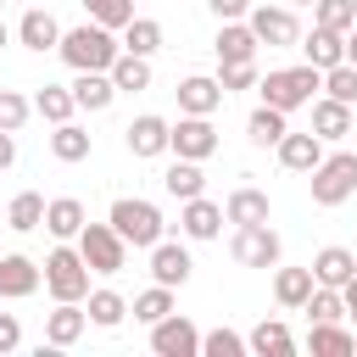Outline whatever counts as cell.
Here are the masks:
<instances>
[{
    "instance_id": "cell-1",
    "label": "cell",
    "mask_w": 357,
    "mask_h": 357,
    "mask_svg": "<svg viewBox=\"0 0 357 357\" xmlns=\"http://www.w3.org/2000/svg\"><path fill=\"white\" fill-rule=\"evenodd\" d=\"M56 50H61V61L73 73H112V61L123 56V39H117V28L84 22V28H67Z\"/></svg>"
},
{
    "instance_id": "cell-2",
    "label": "cell",
    "mask_w": 357,
    "mask_h": 357,
    "mask_svg": "<svg viewBox=\"0 0 357 357\" xmlns=\"http://www.w3.org/2000/svg\"><path fill=\"white\" fill-rule=\"evenodd\" d=\"M257 89H262L268 106L296 112V106H312V89H324V73H318L312 61H301V67H279V73L257 78Z\"/></svg>"
},
{
    "instance_id": "cell-3",
    "label": "cell",
    "mask_w": 357,
    "mask_h": 357,
    "mask_svg": "<svg viewBox=\"0 0 357 357\" xmlns=\"http://www.w3.org/2000/svg\"><path fill=\"white\" fill-rule=\"evenodd\" d=\"M106 218H112V229H117L134 251H151V245L162 240V229H167V223H162V212H156L151 201H139V195H117Z\"/></svg>"
},
{
    "instance_id": "cell-4",
    "label": "cell",
    "mask_w": 357,
    "mask_h": 357,
    "mask_svg": "<svg viewBox=\"0 0 357 357\" xmlns=\"http://www.w3.org/2000/svg\"><path fill=\"white\" fill-rule=\"evenodd\" d=\"M318 206H340L357 195V151H324V162L307 173Z\"/></svg>"
},
{
    "instance_id": "cell-5",
    "label": "cell",
    "mask_w": 357,
    "mask_h": 357,
    "mask_svg": "<svg viewBox=\"0 0 357 357\" xmlns=\"http://www.w3.org/2000/svg\"><path fill=\"white\" fill-rule=\"evenodd\" d=\"M89 262H84V251L78 245H56L50 257H45V290L56 296V301H84L89 296Z\"/></svg>"
},
{
    "instance_id": "cell-6",
    "label": "cell",
    "mask_w": 357,
    "mask_h": 357,
    "mask_svg": "<svg viewBox=\"0 0 357 357\" xmlns=\"http://www.w3.org/2000/svg\"><path fill=\"white\" fill-rule=\"evenodd\" d=\"M78 251H84V262L95 273H123L128 268V240L112 229V218L106 223H84L78 229Z\"/></svg>"
},
{
    "instance_id": "cell-7",
    "label": "cell",
    "mask_w": 357,
    "mask_h": 357,
    "mask_svg": "<svg viewBox=\"0 0 357 357\" xmlns=\"http://www.w3.org/2000/svg\"><path fill=\"white\" fill-rule=\"evenodd\" d=\"M229 251H234L240 268H279V251H284V245H279V234H273L268 223H240Z\"/></svg>"
},
{
    "instance_id": "cell-8",
    "label": "cell",
    "mask_w": 357,
    "mask_h": 357,
    "mask_svg": "<svg viewBox=\"0 0 357 357\" xmlns=\"http://www.w3.org/2000/svg\"><path fill=\"white\" fill-rule=\"evenodd\" d=\"M251 33L268 45V50H290L296 39H301V22H296V11L290 6H251Z\"/></svg>"
},
{
    "instance_id": "cell-9",
    "label": "cell",
    "mask_w": 357,
    "mask_h": 357,
    "mask_svg": "<svg viewBox=\"0 0 357 357\" xmlns=\"http://www.w3.org/2000/svg\"><path fill=\"white\" fill-rule=\"evenodd\" d=\"M167 151H173V156H190V162H206V156L218 151V128H212V117L184 112V117L173 123V134H167Z\"/></svg>"
},
{
    "instance_id": "cell-10",
    "label": "cell",
    "mask_w": 357,
    "mask_h": 357,
    "mask_svg": "<svg viewBox=\"0 0 357 357\" xmlns=\"http://www.w3.org/2000/svg\"><path fill=\"white\" fill-rule=\"evenodd\" d=\"M151 351L156 357H201V329L184 312H167L162 324H151Z\"/></svg>"
},
{
    "instance_id": "cell-11",
    "label": "cell",
    "mask_w": 357,
    "mask_h": 357,
    "mask_svg": "<svg viewBox=\"0 0 357 357\" xmlns=\"http://www.w3.org/2000/svg\"><path fill=\"white\" fill-rule=\"evenodd\" d=\"M167 134H173V123H167V117H156V112H145V117H134V123L123 128V145H128V156L151 162V156H162V151H167Z\"/></svg>"
},
{
    "instance_id": "cell-12",
    "label": "cell",
    "mask_w": 357,
    "mask_h": 357,
    "mask_svg": "<svg viewBox=\"0 0 357 357\" xmlns=\"http://www.w3.org/2000/svg\"><path fill=\"white\" fill-rule=\"evenodd\" d=\"M39 284H45V268H39L33 257H22V251L0 257V296H6V301H22V296H33Z\"/></svg>"
},
{
    "instance_id": "cell-13",
    "label": "cell",
    "mask_w": 357,
    "mask_h": 357,
    "mask_svg": "<svg viewBox=\"0 0 357 357\" xmlns=\"http://www.w3.org/2000/svg\"><path fill=\"white\" fill-rule=\"evenodd\" d=\"M223 206L218 201H206V195H195V201H178V229L190 234V240H218L223 234Z\"/></svg>"
},
{
    "instance_id": "cell-14",
    "label": "cell",
    "mask_w": 357,
    "mask_h": 357,
    "mask_svg": "<svg viewBox=\"0 0 357 357\" xmlns=\"http://www.w3.org/2000/svg\"><path fill=\"white\" fill-rule=\"evenodd\" d=\"M61 33H67V28H61L45 6H28V11H22V22H17V39H22L28 50H39V56H45V50H56V45H61Z\"/></svg>"
},
{
    "instance_id": "cell-15",
    "label": "cell",
    "mask_w": 357,
    "mask_h": 357,
    "mask_svg": "<svg viewBox=\"0 0 357 357\" xmlns=\"http://www.w3.org/2000/svg\"><path fill=\"white\" fill-rule=\"evenodd\" d=\"M190 268H195V262H190V251H184L178 240H156V245H151V279H156V284H173V290H178V284L190 279Z\"/></svg>"
},
{
    "instance_id": "cell-16",
    "label": "cell",
    "mask_w": 357,
    "mask_h": 357,
    "mask_svg": "<svg viewBox=\"0 0 357 357\" xmlns=\"http://www.w3.org/2000/svg\"><path fill=\"white\" fill-rule=\"evenodd\" d=\"M89 329V307L84 301H56V312H45V340L50 346H73Z\"/></svg>"
},
{
    "instance_id": "cell-17",
    "label": "cell",
    "mask_w": 357,
    "mask_h": 357,
    "mask_svg": "<svg viewBox=\"0 0 357 357\" xmlns=\"http://www.w3.org/2000/svg\"><path fill=\"white\" fill-rule=\"evenodd\" d=\"M212 50H218V61H257L262 39H257L251 22L240 17V22H223V28H218V45H212Z\"/></svg>"
},
{
    "instance_id": "cell-18",
    "label": "cell",
    "mask_w": 357,
    "mask_h": 357,
    "mask_svg": "<svg viewBox=\"0 0 357 357\" xmlns=\"http://www.w3.org/2000/svg\"><path fill=\"white\" fill-rule=\"evenodd\" d=\"M223 106V84L218 78H206V73H195V78H184L178 84V112H195V117H212Z\"/></svg>"
},
{
    "instance_id": "cell-19",
    "label": "cell",
    "mask_w": 357,
    "mask_h": 357,
    "mask_svg": "<svg viewBox=\"0 0 357 357\" xmlns=\"http://www.w3.org/2000/svg\"><path fill=\"white\" fill-rule=\"evenodd\" d=\"M312 134H318L324 145L346 139V134H351V106H346V100H335V95L312 100Z\"/></svg>"
},
{
    "instance_id": "cell-20",
    "label": "cell",
    "mask_w": 357,
    "mask_h": 357,
    "mask_svg": "<svg viewBox=\"0 0 357 357\" xmlns=\"http://www.w3.org/2000/svg\"><path fill=\"white\" fill-rule=\"evenodd\" d=\"M273 151H279V162H284L290 173H312V167L324 162V139H318L312 128H307V134H284Z\"/></svg>"
},
{
    "instance_id": "cell-21",
    "label": "cell",
    "mask_w": 357,
    "mask_h": 357,
    "mask_svg": "<svg viewBox=\"0 0 357 357\" xmlns=\"http://www.w3.org/2000/svg\"><path fill=\"white\" fill-rule=\"evenodd\" d=\"M301 56H307L318 73H329V67H340V61H346V33H335V28H318V22H312V33H307Z\"/></svg>"
},
{
    "instance_id": "cell-22",
    "label": "cell",
    "mask_w": 357,
    "mask_h": 357,
    "mask_svg": "<svg viewBox=\"0 0 357 357\" xmlns=\"http://www.w3.org/2000/svg\"><path fill=\"white\" fill-rule=\"evenodd\" d=\"M162 190H167L173 201H195V195L206 190V173H201V162H190V156H173V162H167V173H162Z\"/></svg>"
},
{
    "instance_id": "cell-23",
    "label": "cell",
    "mask_w": 357,
    "mask_h": 357,
    "mask_svg": "<svg viewBox=\"0 0 357 357\" xmlns=\"http://www.w3.org/2000/svg\"><path fill=\"white\" fill-rule=\"evenodd\" d=\"M223 218L240 229V223H268V190H257V184H240V190H229V201H223Z\"/></svg>"
},
{
    "instance_id": "cell-24",
    "label": "cell",
    "mask_w": 357,
    "mask_h": 357,
    "mask_svg": "<svg viewBox=\"0 0 357 357\" xmlns=\"http://www.w3.org/2000/svg\"><path fill=\"white\" fill-rule=\"evenodd\" d=\"M89 223V212H84V201L78 195H56L50 206H45V229L56 234V240H78V229Z\"/></svg>"
},
{
    "instance_id": "cell-25",
    "label": "cell",
    "mask_w": 357,
    "mask_h": 357,
    "mask_svg": "<svg viewBox=\"0 0 357 357\" xmlns=\"http://www.w3.org/2000/svg\"><path fill=\"white\" fill-rule=\"evenodd\" d=\"M73 100H78V112H106V106L117 100L112 73H78V78H73Z\"/></svg>"
},
{
    "instance_id": "cell-26",
    "label": "cell",
    "mask_w": 357,
    "mask_h": 357,
    "mask_svg": "<svg viewBox=\"0 0 357 357\" xmlns=\"http://www.w3.org/2000/svg\"><path fill=\"white\" fill-rule=\"evenodd\" d=\"M351 273H357V251H346V245H324V251L312 257V279H318V284H335V290H340Z\"/></svg>"
},
{
    "instance_id": "cell-27",
    "label": "cell",
    "mask_w": 357,
    "mask_h": 357,
    "mask_svg": "<svg viewBox=\"0 0 357 357\" xmlns=\"http://www.w3.org/2000/svg\"><path fill=\"white\" fill-rule=\"evenodd\" d=\"M312 268H279L273 273V296H279V307H290V312H301L307 307V296H312Z\"/></svg>"
},
{
    "instance_id": "cell-28",
    "label": "cell",
    "mask_w": 357,
    "mask_h": 357,
    "mask_svg": "<svg viewBox=\"0 0 357 357\" xmlns=\"http://www.w3.org/2000/svg\"><path fill=\"white\" fill-rule=\"evenodd\" d=\"M112 84H117V95H139V89H151V56L123 50V56L112 61Z\"/></svg>"
},
{
    "instance_id": "cell-29",
    "label": "cell",
    "mask_w": 357,
    "mask_h": 357,
    "mask_svg": "<svg viewBox=\"0 0 357 357\" xmlns=\"http://www.w3.org/2000/svg\"><path fill=\"white\" fill-rule=\"evenodd\" d=\"M284 117H290V112H279V106H268V100H262V106L245 117V139H251V145H279V139L290 134V128H284Z\"/></svg>"
},
{
    "instance_id": "cell-30",
    "label": "cell",
    "mask_w": 357,
    "mask_h": 357,
    "mask_svg": "<svg viewBox=\"0 0 357 357\" xmlns=\"http://www.w3.org/2000/svg\"><path fill=\"white\" fill-rule=\"evenodd\" d=\"M45 195L39 190H22V195H11V206H6V229H17V234H33L39 223H45Z\"/></svg>"
},
{
    "instance_id": "cell-31",
    "label": "cell",
    "mask_w": 357,
    "mask_h": 357,
    "mask_svg": "<svg viewBox=\"0 0 357 357\" xmlns=\"http://www.w3.org/2000/svg\"><path fill=\"white\" fill-rule=\"evenodd\" d=\"M245 340H251V351H257V357H290V351H296V335H290L279 318H262Z\"/></svg>"
},
{
    "instance_id": "cell-32",
    "label": "cell",
    "mask_w": 357,
    "mask_h": 357,
    "mask_svg": "<svg viewBox=\"0 0 357 357\" xmlns=\"http://www.w3.org/2000/svg\"><path fill=\"white\" fill-rule=\"evenodd\" d=\"M307 346H312V357H357V335L340 324H312Z\"/></svg>"
},
{
    "instance_id": "cell-33",
    "label": "cell",
    "mask_w": 357,
    "mask_h": 357,
    "mask_svg": "<svg viewBox=\"0 0 357 357\" xmlns=\"http://www.w3.org/2000/svg\"><path fill=\"white\" fill-rule=\"evenodd\" d=\"M33 112L56 128V123H73V112H78V100H73V84L61 89V84H45L39 95H33Z\"/></svg>"
},
{
    "instance_id": "cell-34",
    "label": "cell",
    "mask_w": 357,
    "mask_h": 357,
    "mask_svg": "<svg viewBox=\"0 0 357 357\" xmlns=\"http://www.w3.org/2000/svg\"><path fill=\"white\" fill-rule=\"evenodd\" d=\"M84 307H89V324H100V329H117V324L128 318V301H123L117 290H89Z\"/></svg>"
},
{
    "instance_id": "cell-35",
    "label": "cell",
    "mask_w": 357,
    "mask_h": 357,
    "mask_svg": "<svg viewBox=\"0 0 357 357\" xmlns=\"http://www.w3.org/2000/svg\"><path fill=\"white\" fill-rule=\"evenodd\" d=\"M312 324H340L346 318V296L335 290V284H312V296H307V307H301Z\"/></svg>"
},
{
    "instance_id": "cell-36",
    "label": "cell",
    "mask_w": 357,
    "mask_h": 357,
    "mask_svg": "<svg viewBox=\"0 0 357 357\" xmlns=\"http://www.w3.org/2000/svg\"><path fill=\"white\" fill-rule=\"evenodd\" d=\"M123 50H134V56H156V50H162V22H156V17H134V22L123 28Z\"/></svg>"
},
{
    "instance_id": "cell-37",
    "label": "cell",
    "mask_w": 357,
    "mask_h": 357,
    "mask_svg": "<svg viewBox=\"0 0 357 357\" xmlns=\"http://www.w3.org/2000/svg\"><path fill=\"white\" fill-rule=\"evenodd\" d=\"M128 312H134L139 324H162V318L173 312V284H151V290H139Z\"/></svg>"
},
{
    "instance_id": "cell-38",
    "label": "cell",
    "mask_w": 357,
    "mask_h": 357,
    "mask_svg": "<svg viewBox=\"0 0 357 357\" xmlns=\"http://www.w3.org/2000/svg\"><path fill=\"white\" fill-rule=\"evenodd\" d=\"M50 151H56V162H84V156H89V134H84L78 123H56Z\"/></svg>"
},
{
    "instance_id": "cell-39",
    "label": "cell",
    "mask_w": 357,
    "mask_h": 357,
    "mask_svg": "<svg viewBox=\"0 0 357 357\" xmlns=\"http://www.w3.org/2000/svg\"><path fill=\"white\" fill-rule=\"evenodd\" d=\"M312 22L318 28H335V33H351L357 28V11H351V0H312Z\"/></svg>"
},
{
    "instance_id": "cell-40",
    "label": "cell",
    "mask_w": 357,
    "mask_h": 357,
    "mask_svg": "<svg viewBox=\"0 0 357 357\" xmlns=\"http://www.w3.org/2000/svg\"><path fill=\"white\" fill-rule=\"evenodd\" d=\"M84 11H89V22H100V28H128L134 22V0H84Z\"/></svg>"
},
{
    "instance_id": "cell-41",
    "label": "cell",
    "mask_w": 357,
    "mask_h": 357,
    "mask_svg": "<svg viewBox=\"0 0 357 357\" xmlns=\"http://www.w3.org/2000/svg\"><path fill=\"white\" fill-rule=\"evenodd\" d=\"M245 351H251V340L234 335V329H206L201 335V357H245Z\"/></svg>"
},
{
    "instance_id": "cell-42",
    "label": "cell",
    "mask_w": 357,
    "mask_h": 357,
    "mask_svg": "<svg viewBox=\"0 0 357 357\" xmlns=\"http://www.w3.org/2000/svg\"><path fill=\"white\" fill-rule=\"evenodd\" d=\"M324 95H335V100H346V106H357V67H351V61H340V67H329V73H324Z\"/></svg>"
},
{
    "instance_id": "cell-43",
    "label": "cell",
    "mask_w": 357,
    "mask_h": 357,
    "mask_svg": "<svg viewBox=\"0 0 357 357\" xmlns=\"http://www.w3.org/2000/svg\"><path fill=\"white\" fill-rule=\"evenodd\" d=\"M28 117H33V100H28V95H17V89H0V128H6V134H17Z\"/></svg>"
},
{
    "instance_id": "cell-44",
    "label": "cell",
    "mask_w": 357,
    "mask_h": 357,
    "mask_svg": "<svg viewBox=\"0 0 357 357\" xmlns=\"http://www.w3.org/2000/svg\"><path fill=\"white\" fill-rule=\"evenodd\" d=\"M218 84H223V95L251 89L257 84V61H218Z\"/></svg>"
},
{
    "instance_id": "cell-45",
    "label": "cell",
    "mask_w": 357,
    "mask_h": 357,
    "mask_svg": "<svg viewBox=\"0 0 357 357\" xmlns=\"http://www.w3.org/2000/svg\"><path fill=\"white\" fill-rule=\"evenodd\" d=\"M206 11L218 22H240V17H251V0H206Z\"/></svg>"
},
{
    "instance_id": "cell-46",
    "label": "cell",
    "mask_w": 357,
    "mask_h": 357,
    "mask_svg": "<svg viewBox=\"0 0 357 357\" xmlns=\"http://www.w3.org/2000/svg\"><path fill=\"white\" fill-rule=\"evenodd\" d=\"M17 346H22V324H17V312H0V357Z\"/></svg>"
},
{
    "instance_id": "cell-47",
    "label": "cell",
    "mask_w": 357,
    "mask_h": 357,
    "mask_svg": "<svg viewBox=\"0 0 357 357\" xmlns=\"http://www.w3.org/2000/svg\"><path fill=\"white\" fill-rule=\"evenodd\" d=\"M11 162H17V134H6V128H0V173H6Z\"/></svg>"
},
{
    "instance_id": "cell-48",
    "label": "cell",
    "mask_w": 357,
    "mask_h": 357,
    "mask_svg": "<svg viewBox=\"0 0 357 357\" xmlns=\"http://www.w3.org/2000/svg\"><path fill=\"white\" fill-rule=\"evenodd\" d=\"M340 296H346V318H351V324H357V273H351V279H346V284H340Z\"/></svg>"
},
{
    "instance_id": "cell-49",
    "label": "cell",
    "mask_w": 357,
    "mask_h": 357,
    "mask_svg": "<svg viewBox=\"0 0 357 357\" xmlns=\"http://www.w3.org/2000/svg\"><path fill=\"white\" fill-rule=\"evenodd\" d=\"M346 61H351V67H357V28H351V33H346Z\"/></svg>"
},
{
    "instance_id": "cell-50",
    "label": "cell",
    "mask_w": 357,
    "mask_h": 357,
    "mask_svg": "<svg viewBox=\"0 0 357 357\" xmlns=\"http://www.w3.org/2000/svg\"><path fill=\"white\" fill-rule=\"evenodd\" d=\"M6 45H11V28H6V22H0V50H6Z\"/></svg>"
},
{
    "instance_id": "cell-51",
    "label": "cell",
    "mask_w": 357,
    "mask_h": 357,
    "mask_svg": "<svg viewBox=\"0 0 357 357\" xmlns=\"http://www.w3.org/2000/svg\"><path fill=\"white\" fill-rule=\"evenodd\" d=\"M290 6H312V0H290Z\"/></svg>"
},
{
    "instance_id": "cell-52",
    "label": "cell",
    "mask_w": 357,
    "mask_h": 357,
    "mask_svg": "<svg viewBox=\"0 0 357 357\" xmlns=\"http://www.w3.org/2000/svg\"><path fill=\"white\" fill-rule=\"evenodd\" d=\"M351 11H357V0H351Z\"/></svg>"
},
{
    "instance_id": "cell-53",
    "label": "cell",
    "mask_w": 357,
    "mask_h": 357,
    "mask_svg": "<svg viewBox=\"0 0 357 357\" xmlns=\"http://www.w3.org/2000/svg\"><path fill=\"white\" fill-rule=\"evenodd\" d=\"M0 6H6V0H0Z\"/></svg>"
}]
</instances>
